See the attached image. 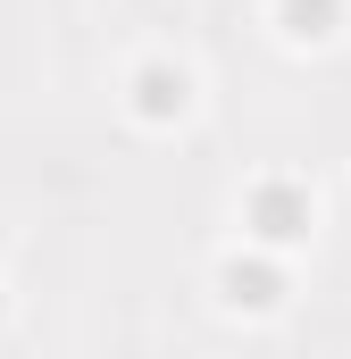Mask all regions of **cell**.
I'll return each instance as SVG.
<instances>
[{
    "mask_svg": "<svg viewBox=\"0 0 351 359\" xmlns=\"http://www.w3.org/2000/svg\"><path fill=\"white\" fill-rule=\"evenodd\" d=\"M260 234H267V243L301 234V201H293V192H260Z\"/></svg>",
    "mask_w": 351,
    "mask_h": 359,
    "instance_id": "6da1fadb",
    "label": "cell"
},
{
    "mask_svg": "<svg viewBox=\"0 0 351 359\" xmlns=\"http://www.w3.org/2000/svg\"><path fill=\"white\" fill-rule=\"evenodd\" d=\"M284 17H293V34H326L335 0H284Z\"/></svg>",
    "mask_w": 351,
    "mask_h": 359,
    "instance_id": "7a4b0ae2",
    "label": "cell"
}]
</instances>
